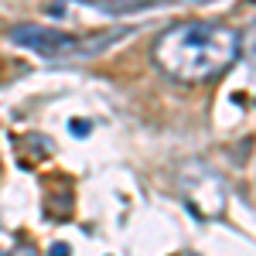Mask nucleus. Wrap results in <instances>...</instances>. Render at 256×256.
<instances>
[{
	"label": "nucleus",
	"instance_id": "nucleus-1",
	"mask_svg": "<svg viewBox=\"0 0 256 256\" xmlns=\"http://www.w3.org/2000/svg\"><path fill=\"white\" fill-rule=\"evenodd\" d=\"M160 68L184 82H208L239 58V34L226 24L192 20L168 31L154 48Z\"/></svg>",
	"mask_w": 256,
	"mask_h": 256
},
{
	"label": "nucleus",
	"instance_id": "nucleus-2",
	"mask_svg": "<svg viewBox=\"0 0 256 256\" xmlns=\"http://www.w3.org/2000/svg\"><path fill=\"white\" fill-rule=\"evenodd\" d=\"M10 38H14V44L28 48V52H38L44 58H72V55L92 52V48L82 44V38L55 31V28H44V24H20V28L10 31Z\"/></svg>",
	"mask_w": 256,
	"mask_h": 256
},
{
	"label": "nucleus",
	"instance_id": "nucleus-3",
	"mask_svg": "<svg viewBox=\"0 0 256 256\" xmlns=\"http://www.w3.org/2000/svg\"><path fill=\"white\" fill-rule=\"evenodd\" d=\"M96 7L110 10V14H130V10H144V7H160L171 0H92Z\"/></svg>",
	"mask_w": 256,
	"mask_h": 256
},
{
	"label": "nucleus",
	"instance_id": "nucleus-4",
	"mask_svg": "<svg viewBox=\"0 0 256 256\" xmlns=\"http://www.w3.org/2000/svg\"><path fill=\"white\" fill-rule=\"evenodd\" d=\"M72 134H76V137H86V134H89V123H86V120H72Z\"/></svg>",
	"mask_w": 256,
	"mask_h": 256
},
{
	"label": "nucleus",
	"instance_id": "nucleus-5",
	"mask_svg": "<svg viewBox=\"0 0 256 256\" xmlns=\"http://www.w3.org/2000/svg\"><path fill=\"white\" fill-rule=\"evenodd\" d=\"M52 256H68V246H52Z\"/></svg>",
	"mask_w": 256,
	"mask_h": 256
}]
</instances>
